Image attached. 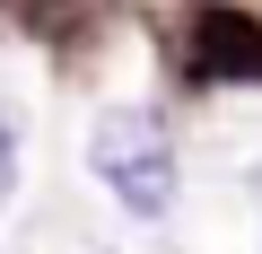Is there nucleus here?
Listing matches in <instances>:
<instances>
[{"instance_id": "obj_1", "label": "nucleus", "mask_w": 262, "mask_h": 254, "mask_svg": "<svg viewBox=\"0 0 262 254\" xmlns=\"http://www.w3.org/2000/svg\"><path fill=\"white\" fill-rule=\"evenodd\" d=\"M88 167L140 228L175 210V141H166V123L149 105H105L96 132H88Z\"/></svg>"}, {"instance_id": "obj_2", "label": "nucleus", "mask_w": 262, "mask_h": 254, "mask_svg": "<svg viewBox=\"0 0 262 254\" xmlns=\"http://www.w3.org/2000/svg\"><path fill=\"white\" fill-rule=\"evenodd\" d=\"M192 70L201 79H262V18L227 9V0L192 9Z\"/></svg>"}, {"instance_id": "obj_3", "label": "nucleus", "mask_w": 262, "mask_h": 254, "mask_svg": "<svg viewBox=\"0 0 262 254\" xmlns=\"http://www.w3.org/2000/svg\"><path fill=\"white\" fill-rule=\"evenodd\" d=\"M9 175H18V114L0 105V202H9Z\"/></svg>"}]
</instances>
